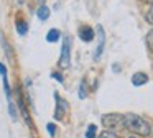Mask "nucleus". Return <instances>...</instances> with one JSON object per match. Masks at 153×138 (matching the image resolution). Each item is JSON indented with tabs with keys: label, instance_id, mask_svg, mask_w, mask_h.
<instances>
[{
	"label": "nucleus",
	"instance_id": "f257e3e1",
	"mask_svg": "<svg viewBox=\"0 0 153 138\" xmlns=\"http://www.w3.org/2000/svg\"><path fill=\"white\" fill-rule=\"evenodd\" d=\"M123 128L130 130L135 135H142V137H148L152 133V125L135 114L123 115Z\"/></svg>",
	"mask_w": 153,
	"mask_h": 138
},
{
	"label": "nucleus",
	"instance_id": "f03ea898",
	"mask_svg": "<svg viewBox=\"0 0 153 138\" xmlns=\"http://www.w3.org/2000/svg\"><path fill=\"white\" fill-rule=\"evenodd\" d=\"M58 66L61 69H68L71 66V36L66 35L63 39V46H61V56Z\"/></svg>",
	"mask_w": 153,
	"mask_h": 138
},
{
	"label": "nucleus",
	"instance_id": "7ed1b4c3",
	"mask_svg": "<svg viewBox=\"0 0 153 138\" xmlns=\"http://www.w3.org/2000/svg\"><path fill=\"white\" fill-rule=\"evenodd\" d=\"M54 100H56V107H54V114H53V118L56 122H61L66 118V115L69 114V104L64 100L63 97H59L58 92H54Z\"/></svg>",
	"mask_w": 153,
	"mask_h": 138
},
{
	"label": "nucleus",
	"instance_id": "20e7f679",
	"mask_svg": "<svg viewBox=\"0 0 153 138\" xmlns=\"http://www.w3.org/2000/svg\"><path fill=\"white\" fill-rule=\"evenodd\" d=\"M102 125L109 131L119 130V128L123 127V115H120V114H105V115H102Z\"/></svg>",
	"mask_w": 153,
	"mask_h": 138
},
{
	"label": "nucleus",
	"instance_id": "39448f33",
	"mask_svg": "<svg viewBox=\"0 0 153 138\" xmlns=\"http://www.w3.org/2000/svg\"><path fill=\"white\" fill-rule=\"evenodd\" d=\"M17 102H18V108H20L22 115H23L25 122H27V125L30 128H33V123H31V118H30V114H28V108L27 105H25V100H23V94H22L20 89H17Z\"/></svg>",
	"mask_w": 153,
	"mask_h": 138
},
{
	"label": "nucleus",
	"instance_id": "423d86ee",
	"mask_svg": "<svg viewBox=\"0 0 153 138\" xmlns=\"http://www.w3.org/2000/svg\"><path fill=\"white\" fill-rule=\"evenodd\" d=\"M97 39H99V43H97L96 53H94V59L100 58V54L104 51V45H105V33H104V28L100 25H97Z\"/></svg>",
	"mask_w": 153,
	"mask_h": 138
},
{
	"label": "nucleus",
	"instance_id": "0eeeda50",
	"mask_svg": "<svg viewBox=\"0 0 153 138\" xmlns=\"http://www.w3.org/2000/svg\"><path fill=\"white\" fill-rule=\"evenodd\" d=\"M79 38L82 39L84 43H89L94 39V36H96V33H94V30L91 28V26H81L79 28Z\"/></svg>",
	"mask_w": 153,
	"mask_h": 138
},
{
	"label": "nucleus",
	"instance_id": "6e6552de",
	"mask_svg": "<svg viewBox=\"0 0 153 138\" xmlns=\"http://www.w3.org/2000/svg\"><path fill=\"white\" fill-rule=\"evenodd\" d=\"M146 82H148V76H146L145 72H135V74L132 76V84L135 85V87L145 85Z\"/></svg>",
	"mask_w": 153,
	"mask_h": 138
},
{
	"label": "nucleus",
	"instance_id": "1a4fd4ad",
	"mask_svg": "<svg viewBox=\"0 0 153 138\" xmlns=\"http://www.w3.org/2000/svg\"><path fill=\"white\" fill-rule=\"evenodd\" d=\"M59 38H61V31L56 28H51L50 31L46 33V41L48 43H56Z\"/></svg>",
	"mask_w": 153,
	"mask_h": 138
},
{
	"label": "nucleus",
	"instance_id": "9d476101",
	"mask_svg": "<svg viewBox=\"0 0 153 138\" xmlns=\"http://www.w3.org/2000/svg\"><path fill=\"white\" fill-rule=\"evenodd\" d=\"M15 28H17V33L20 36H25L28 33V23L23 22V20H17V25H15Z\"/></svg>",
	"mask_w": 153,
	"mask_h": 138
},
{
	"label": "nucleus",
	"instance_id": "9b49d317",
	"mask_svg": "<svg viewBox=\"0 0 153 138\" xmlns=\"http://www.w3.org/2000/svg\"><path fill=\"white\" fill-rule=\"evenodd\" d=\"M50 15H51V12H50V8H48L46 5H41L40 8L36 10V16H38L40 20H43V22L50 18Z\"/></svg>",
	"mask_w": 153,
	"mask_h": 138
},
{
	"label": "nucleus",
	"instance_id": "f8f14e48",
	"mask_svg": "<svg viewBox=\"0 0 153 138\" xmlns=\"http://www.w3.org/2000/svg\"><path fill=\"white\" fill-rule=\"evenodd\" d=\"M8 115L13 122H17L18 118V112H17V107H15V102L13 100H8Z\"/></svg>",
	"mask_w": 153,
	"mask_h": 138
},
{
	"label": "nucleus",
	"instance_id": "ddd939ff",
	"mask_svg": "<svg viewBox=\"0 0 153 138\" xmlns=\"http://www.w3.org/2000/svg\"><path fill=\"white\" fill-rule=\"evenodd\" d=\"M86 138H97V125L91 123L86 130Z\"/></svg>",
	"mask_w": 153,
	"mask_h": 138
},
{
	"label": "nucleus",
	"instance_id": "4468645a",
	"mask_svg": "<svg viewBox=\"0 0 153 138\" xmlns=\"http://www.w3.org/2000/svg\"><path fill=\"white\" fill-rule=\"evenodd\" d=\"M77 95H79V99H86L87 97V87H86V81H84V79L79 82V94Z\"/></svg>",
	"mask_w": 153,
	"mask_h": 138
},
{
	"label": "nucleus",
	"instance_id": "2eb2a0df",
	"mask_svg": "<svg viewBox=\"0 0 153 138\" xmlns=\"http://www.w3.org/2000/svg\"><path fill=\"white\" fill-rule=\"evenodd\" d=\"M46 130H48V135H50L51 138L56 137V123H51L50 122V123L46 125Z\"/></svg>",
	"mask_w": 153,
	"mask_h": 138
},
{
	"label": "nucleus",
	"instance_id": "dca6fc26",
	"mask_svg": "<svg viewBox=\"0 0 153 138\" xmlns=\"http://www.w3.org/2000/svg\"><path fill=\"white\" fill-rule=\"evenodd\" d=\"M97 138H119V135H117V133H114V131L105 130V131H102V133H100Z\"/></svg>",
	"mask_w": 153,
	"mask_h": 138
},
{
	"label": "nucleus",
	"instance_id": "f3484780",
	"mask_svg": "<svg viewBox=\"0 0 153 138\" xmlns=\"http://www.w3.org/2000/svg\"><path fill=\"white\" fill-rule=\"evenodd\" d=\"M145 20H146V22H148L150 25L153 26V5L150 7L148 10H146V13H145Z\"/></svg>",
	"mask_w": 153,
	"mask_h": 138
},
{
	"label": "nucleus",
	"instance_id": "a211bd4d",
	"mask_svg": "<svg viewBox=\"0 0 153 138\" xmlns=\"http://www.w3.org/2000/svg\"><path fill=\"white\" fill-rule=\"evenodd\" d=\"M146 46H148V49L153 53V30L148 31V35H146Z\"/></svg>",
	"mask_w": 153,
	"mask_h": 138
},
{
	"label": "nucleus",
	"instance_id": "6ab92c4d",
	"mask_svg": "<svg viewBox=\"0 0 153 138\" xmlns=\"http://www.w3.org/2000/svg\"><path fill=\"white\" fill-rule=\"evenodd\" d=\"M51 77H53V79H56V81L59 82V84H64V79H63V76H61L58 71H53V72H51Z\"/></svg>",
	"mask_w": 153,
	"mask_h": 138
},
{
	"label": "nucleus",
	"instance_id": "aec40b11",
	"mask_svg": "<svg viewBox=\"0 0 153 138\" xmlns=\"http://www.w3.org/2000/svg\"><path fill=\"white\" fill-rule=\"evenodd\" d=\"M0 76H2V79H4V81H7V79H8V74H7V68H5V66L2 64V62H0Z\"/></svg>",
	"mask_w": 153,
	"mask_h": 138
},
{
	"label": "nucleus",
	"instance_id": "412c9836",
	"mask_svg": "<svg viewBox=\"0 0 153 138\" xmlns=\"http://www.w3.org/2000/svg\"><path fill=\"white\" fill-rule=\"evenodd\" d=\"M145 2H150V3H152V5H153V0H145Z\"/></svg>",
	"mask_w": 153,
	"mask_h": 138
},
{
	"label": "nucleus",
	"instance_id": "4be33fe9",
	"mask_svg": "<svg viewBox=\"0 0 153 138\" xmlns=\"http://www.w3.org/2000/svg\"><path fill=\"white\" fill-rule=\"evenodd\" d=\"M128 138H137V137H133V135H130V137Z\"/></svg>",
	"mask_w": 153,
	"mask_h": 138
}]
</instances>
